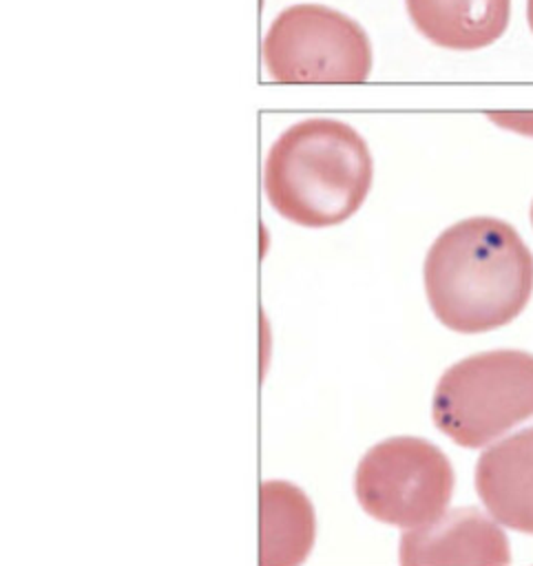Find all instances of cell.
Returning a JSON list of instances; mask_svg holds the SVG:
<instances>
[{"label":"cell","mask_w":533,"mask_h":566,"mask_svg":"<svg viewBox=\"0 0 533 566\" xmlns=\"http://www.w3.org/2000/svg\"><path fill=\"white\" fill-rule=\"evenodd\" d=\"M433 316L460 334L509 325L533 294V252L495 217H469L442 230L422 263Z\"/></svg>","instance_id":"obj_1"},{"label":"cell","mask_w":533,"mask_h":566,"mask_svg":"<svg viewBox=\"0 0 533 566\" xmlns=\"http://www.w3.org/2000/svg\"><path fill=\"white\" fill-rule=\"evenodd\" d=\"M374 179L372 153L356 128L330 117L292 124L270 146L263 190L288 221L327 228L349 219Z\"/></svg>","instance_id":"obj_2"},{"label":"cell","mask_w":533,"mask_h":566,"mask_svg":"<svg viewBox=\"0 0 533 566\" xmlns=\"http://www.w3.org/2000/svg\"><path fill=\"white\" fill-rule=\"evenodd\" d=\"M431 418L467 449L487 447L533 418V354L491 349L453 363L433 389Z\"/></svg>","instance_id":"obj_3"},{"label":"cell","mask_w":533,"mask_h":566,"mask_svg":"<svg viewBox=\"0 0 533 566\" xmlns=\"http://www.w3.org/2000/svg\"><path fill=\"white\" fill-rule=\"evenodd\" d=\"M265 71L281 84H360L372 71V44L349 15L323 4L283 9L263 38Z\"/></svg>","instance_id":"obj_4"},{"label":"cell","mask_w":533,"mask_h":566,"mask_svg":"<svg viewBox=\"0 0 533 566\" xmlns=\"http://www.w3.org/2000/svg\"><path fill=\"white\" fill-rule=\"evenodd\" d=\"M354 493L374 520L411 531L447 513L453 469L429 440L396 436L363 455L354 475Z\"/></svg>","instance_id":"obj_5"},{"label":"cell","mask_w":533,"mask_h":566,"mask_svg":"<svg viewBox=\"0 0 533 566\" xmlns=\"http://www.w3.org/2000/svg\"><path fill=\"white\" fill-rule=\"evenodd\" d=\"M398 562L400 566H509L511 546L491 515L464 506L405 531Z\"/></svg>","instance_id":"obj_6"},{"label":"cell","mask_w":533,"mask_h":566,"mask_svg":"<svg viewBox=\"0 0 533 566\" xmlns=\"http://www.w3.org/2000/svg\"><path fill=\"white\" fill-rule=\"evenodd\" d=\"M475 491L498 524L533 535V427L482 451L475 464Z\"/></svg>","instance_id":"obj_7"},{"label":"cell","mask_w":533,"mask_h":566,"mask_svg":"<svg viewBox=\"0 0 533 566\" xmlns=\"http://www.w3.org/2000/svg\"><path fill=\"white\" fill-rule=\"evenodd\" d=\"M416 31L451 51H475L500 40L511 20V0H405Z\"/></svg>","instance_id":"obj_8"},{"label":"cell","mask_w":533,"mask_h":566,"mask_svg":"<svg viewBox=\"0 0 533 566\" xmlns=\"http://www.w3.org/2000/svg\"><path fill=\"white\" fill-rule=\"evenodd\" d=\"M314 544L307 495L281 480L259 486V566H301Z\"/></svg>","instance_id":"obj_9"},{"label":"cell","mask_w":533,"mask_h":566,"mask_svg":"<svg viewBox=\"0 0 533 566\" xmlns=\"http://www.w3.org/2000/svg\"><path fill=\"white\" fill-rule=\"evenodd\" d=\"M489 122L522 137H533V111H489Z\"/></svg>","instance_id":"obj_10"},{"label":"cell","mask_w":533,"mask_h":566,"mask_svg":"<svg viewBox=\"0 0 533 566\" xmlns=\"http://www.w3.org/2000/svg\"><path fill=\"white\" fill-rule=\"evenodd\" d=\"M526 22H529V29L533 31V0H526Z\"/></svg>","instance_id":"obj_11"},{"label":"cell","mask_w":533,"mask_h":566,"mask_svg":"<svg viewBox=\"0 0 533 566\" xmlns=\"http://www.w3.org/2000/svg\"><path fill=\"white\" fill-rule=\"evenodd\" d=\"M529 217H531V226H533V201H531V208H529Z\"/></svg>","instance_id":"obj_12"}]
</instances>
